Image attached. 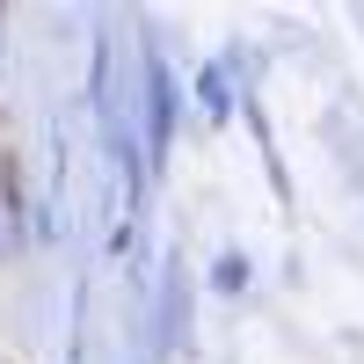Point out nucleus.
Segmentation results:
<instances>
[{
    "label": "nucleus",
    "mask_w": 364,
    "mask_h": 364,
    "mask_svg": "<svg viewBox=\"0 0 364 364\" xmlns=\"http://www.w3.org/2000/svg\"><path fill=\"white\" fill-rule=\"evenodd\" d=\"M197 95H204V117H211V124L233 109V102H226V73H219V66H204V73H197Z\"/></svg>",
    "instance_id": "3"
},
{
    "label": "nucleus",
    "mask_w": 364,
    "mask_h": 364,
    "mask_svg": "<svg viewBox=\"0 0 364 364\" xmlns=\"http://www.w3.org/2000/svg\"><path fill=\"white\" fill-rule=\"evenodd\" d=\"M168 139H175V80L161 66V51H146V154H154V168L168 154Z\"/></svg>",
    "instance_id": "1"
},
{
    "label": "nucleus",
    "mask_w": 364,
    "mask_h": 364,
    "mask_svg": "<svg viewBox=\"0 0 364 364\" xmlns=\"http://www.w3.org/2000/svg\"><path fill=\"white\" fill-rule=\"evenodd\" d=\"M161 343H182V269H168L161 284Z\"/></svg>",
    "instance_id": "2"
},
{
    "label": "nucleus",
    "mask_w": 364,
    "mask_h": 364,
    "mask_svg": "<svg viewBox=\"0 0 364 364\" xmlns=\"http://www.w3.org/2000/svg\"><path fill=\"white\" fill-rule=\"evenodd\" d=\"M211 284H219V291H248V262H240V255H219Z\"/></svg>",
    "instance_id": "4"
}]
</instances>
